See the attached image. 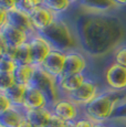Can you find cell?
Listing matches in <instances>:
<instances>
[{
  "label": "cell",
  "mask_w": 126,
  "mask_h": 127,
  "mask_svg": "<svg viewBox=\"0 0 126 127\" xmlns=\"http://www.w3.org/2000/svg\"><path fill=\"white\" fill-rule=\"evenodd\" d=\"M67 21L75 33L79 48L85 55L102 58L123 44L126 27L113 12H94L74 9Z\"/></svg>",
  "instance_id": "1"
},
{
  "label": "cell",
  "mask_w": 126,
  "mask_h": 127,
  "mask_svg": "<svg viewBox=\"0 0 126 127\" xmlns=\"http://www.w3.org/2000/svg\"><path fill=\"white\" fill-rule=\"evenodd\" d=\"M126 101V91L117 92L104 89L88 105L82 107L83 115L94 123L111 122L117 107Z\"/></svg>",
  "instance_id": "2"
},
{
  "label": "cell",
  "mask_w": 126,
  "mask_h": 127,
  "mask_svg": "<svg viewBox=\"0 0 126 127\" xmlns=\"http://www.w3.org/2000/svg\"><path fill=\"white\" fill-rule=\"evenodd\" d=\"M39 34L45 39L53 50L67 53L70 51L80 50L75 33L66 18L58 16L52 23Z\"/></svg>",
  "instance_id": "3"
},
{
  "label": "cell",
  "mask_w": 126,
  "mask_h": 127,
  "mask_svg": "<svg viewBox=\"0 0 126 127\" xmlns=\"http://www.w3.org/2000/svg\"><path fill=\"white\" fill-rule=\"evenodd\" d=\"M30 85H33L40 90L47 96L50 105L58 101L60 97H62L59 90L58 79L47 73L41 66H35L34 74H33Z\"/></svg>",
  "instance_id": "4"
},
{
  "label": "cell",
  "mask_w": 126,
  "mask_h": 127,
  "mask_svg": "<svg viewBox=\"0 0 126 127\" xmlns=\"http://www.w3.org/2000/svg\"><path fill=\"white\" fill-rule=\"evenodd\" d=\"M53 115L61 118L67 124H73L77 118L83 116V109L67 97H60L58 101L50 105Z\"/></svg>",
  "instance_id": "5"
},
{
  "label": "cell",
  "mask_w": 126,
  "mask_h": 127,
  "mask_svg": "<svg viewBox=\"0 0 126 127\" xmlns=\"http://www.w3.org/2000/svg\"><path fill=\"white\" fill-rule=\"evenodd\" d=\"M102 91L100 84L96 81H94L93 79H88L84 81V83L79 87L77 90H75L74 92H72L71 94H69L67 98H70L71 101H73L75 104H77L79 106L84 107L85 105H88L90 102H92L94 98L96 97V95Z\"/></svg>",
  "instance_id": "6"
},
{
  "label": "cell",
  "mask_w": 126,
  "mask_h": 127,
  "mask_svg": "<svg viewBox=\"0 0 126 127\" xmlns=\"http://www.w3.org/2000/svg\"><path fill=\"white\" fill-rule=\"evenodd\" d=\"M104 81L107 89L113 91H126V67L112 63L104 71Z\"/></svg>",
  "instance_id": "7"
},
{
  "label": "cell",
  "mask_w": 126,
  "mask_h": 127,
  "mask_svg": "<svg viewBox=\"0 0 126 127\" xmlns=\"http://www.w3.org/2000/svg\"><path fill=\"white\" fill-rule=\"evenodd\" d=\"M28 43L31 50V57H32V64L34 66H40L43 61L52 51V48L47 40L39 33L31 34L28 39Z\"/></svg>",
  "instance_id": "8"
},
{
  "label": "cell",
  "mask_w": 126,
  "mask_h": 127,
  "mask_svg": "<svg viewBox=\"0 0 126 127\" xmlns=\"http://www.w3.org/2000/svg\"><path fill=\"white\" fill-rule=\"evenodd\" d=\"M86 69H88L86 55L81 50H74L65 53V64L62 76L85 73Z\"/></svg>",
  "instance_id": "9"
},
{
  "label": "cell",
  "mask_w": 126,
  "mask_h": 127,
  "mask_svg": "<svg viewBox=\"0 0 126 127\" xmlns=\"http://www.w3.org/2000/svg\"><path fill=\"white\" fill-rule=\"evenodd\" d=\"M22 107L26 111H37V109L50 107V103L47 96L40 90L33 85H28L26 90L25 98H23Z\"/></svg>",
  "instance_id": "10"
},
{
  "label": "cell",
  "mask_w": 126,
  "mask_h": 127,
  "mask_svg": "<svg viewBox=\"0 0 126 127\" xmlns=\"http://www.w3.org/2000/svg\"><path fill=\"white\" fill-rule=\"evenodd\" d=\"M65 64V53L58 50H53L40 65L43 70L53 77L59 80L62 76Z\"/></svg>",
  "instance_id": "11"
},
{
  "label": "cell",
  "mask_w": 126,
  "mask_h": 127,
  "mask_svg": "<svg viewBox=\"0 0 126 127\" xmlns=\"http://www.w3.org/2000/svg\"><path fill=\"white\" fill-rule=\"evenodd\" d=\"M0 34H1L2 40L7 46V50H16L17 48L22 45L23 43L28 42V39L30 36L26 32L18 30L17 28H14L9 23H7L0 30Z\"/></svg>",
  "instance_id": "12"
},
{
  "label": "cell",
  "mask_w": 126,
  "mask_h": 127,
  "mask_svg": "<svg viewBox=\"0 0 126 127\" xmlns=\"http://www.w3.org/2000/svg\"><path fill=\"white\" fill-rule=\"evenodd\" d=\"M7 23L11 24L18 30L23 31L29 35L37 33V31L33 28L30 14L23 10H20V9L14 8L12 10L8 11V22Z\"/></svg>",
  "instance_id": "13"
},
{
  "label": "cell",
  "mask_w": 126,
  "mask_h": 127,
  "mask_svg": "<svg viewBox=\"0 0 126 127\" xmlns=\"http://www.w3.org/2000/svg\"><path fill=\"white\" fill-rule=\"evenodd\" d=\"M29 14H30L33 28L37 32L48 28L58 17L57 14H54L52 11H50L49 9H47L43 6H39L37 8H34Z\"/></svg>",
  "instance_id": "14"
},
{
  "label": "cell",
  "mask_w": 126,
  "mask_h": 127,
  "mask_svg": "<svg viewBox=\"0 0 126 127\" xmlns=\"http://www.w3.org/2000/svg\"><path fill=\"white\" fill-rule=\"evenodd\" d=\"M26 119V109L23 107L12 106L0 114V127H21Z\"/></svg>",
  "instance_id": "15"
},
{
  "label": "cell",
  "mask_w": 126,
  "mask_h": 127,
  "mask_svg": "<svg viewBox=\"0 0 126 127\" xmlns=\"http://www.w3.org/2000/svg\"><path fill=\"white\" fill-rule=\"evenodd\" d=\"M86 79H88L86 73H79V74H72L60 77L58 80V84H59L61 96L65 97L69 94H71L72 92H74L75 90H77Z\"/></svg>",
  "instance_id": "16"
},
{
  "label": "cell",
  "mask_w": 126,
  "mask_h": 127,
  "mask_svg": "<svg viewBox=\"0 0 126 127\" xmlns=\"http://www.w3.org/2000/svg\"><path fill=\"white\" fill-rule=\"evenodd\" d=\"M76 8L94 12H113L116 9L112 0H79Z\"/></svg>",
  "instance_id": "17"
},
{
  "label": "cell",
  "mask_w": 126,
  "mask_h": 127,
  "mask_svg": "<svg viewBox=\"0 0 126 127\" xmlns=\"http://www.w3.org/2000/svg\"><path fill=\"white\" fill-rule=\"evenodd\" d=\"M27 112V119L35 127H47L52 116L50 107L37 111H26Z\"/></svg>",
  "instance_id": "18"
},
{
  "label": "cell",
  "mask_w": 126,
  "mask_h": 127,
  "mask_svg": "<svg viewBox=\"0 0 126 127\" xmlns=\"http://www.w3.org/2000/svg\"><path fill=\"white\" fill-rule=\"evenodd\" d=\"M35 66L32 64H27V65H17L16 70L13 71V77L16 84H21L28 86L30 85L31 80L34 74Z\"/></svg>",
  "instance_id": "19"
},
{
  "label": "cell",
  "mask_w": 126,
  "mask_h": 127,
  "mask_svg": "<svg viewBox=\"0 0 126 127\" xmlns=\"http://www.w3.org/2000/svg\"><path fill=\"white\" fill-rule=\"evenodd\" d=\"M42 6L57 16H61L71 10L73 4L70 0H43Z\"/></svg>",
  "instance_id": "20"
},
{
  "label": "cell",
  "mask_w": 126,
  "mask_h": 127,
  "mask_svg": "<svg viewBox=\"0 0 126 127\" xmlns=\"http://www.w3.org/2000/svg\"><path fill=\"white\" fill-rule=\"evenodd\" d=\"M26 90H27V86H25V85L14 84L12 87H10V89L7 90V91L3 93L7 95V97H8L9 101L11 102L12 106L22 107Z\"/></svg>",
  "instance_id": "21"
},
{
  "label": "cell",
  "mask_w": 126,
  "mask_h": 127,
  "mask_svg": "<svg viewBox=\"0 0 126 127\" xmlns=\"http://www.w3.org/2000/svg\"><path fill=\"white\" fill-rule=\"evenodd\" d=\"M12 58L16 61L17 65L32 64V57H31V50L30 46H29V43L26 42L19 48H17L12 54Z\"/></svg>",
  "instance_id": "22"
},
{
  "label": "cell",
  "mask_w": 126,
  "mask_h": 127,
  "mask_svg": "<svg viewBox=\"0 0 126 127\" xmlns=\"http://www.w3.org/2000/svg\"><path fill=\"white\" fill-rule=\"evenodd\" d=\"M17 67V63L12 57L4 53L0 57V73H13Z\"/></svg>",
  "instance_id": "23"
},
{
  "label": "cell",
  "mask_w": 126,
  "mask_h": 127,
  "mask_svg": "<svg viewBox=\"0 0 126 127\" xmlns=\"http://www.w3.org/2000/svg\"><path fill=\"white\" fill-rule=\"evenodd\" d=\"M43 0H16V8L30 13L34 8L42 6Z\"/></svg>",
  "instance_id": "24"
},
{
  "label": "cell",
  "mask_w": 126,
  "mask_h": 127,
  "mask_svg": "<svg viewBox=\"0 0 126 127\" xmlns=\"http://www.w3.org/2000/svg\"><path fill=\"white\" fill-rule=\"evenodd\" d=\"M114 63L126 67V44H121L113 51Z\"/></svg>",
  "instance_id": "25"
},
{
  "label": "cell",
  "mask_w": 126,
  "mask_h": 127,
  "mask_svg": "<svg viewBox=\"0 0 126 127\" xmlns=\"http://www.w3.org/2000/svg\"><path fill=\"white\" fill-rule=\"evenodd\" d=\"M16 84L12 73H0V92H6Z\"/></svg>",
  "instance_id": "26"
},
{
  "label": "cell",
  "mask_w": 126,
  "mask_h": 127,
  "mask_svg": "<svg viewBox=\"0 0 126 127\" xmlns=\"http://www.w3.org/2000/svg\"><path fill=\"white\" fill-rule=\"evenodd\" d=\"M72 127H94V122L83 115L72 124Z\"/></svg>",
  "instance_id": "27"
},
{
  "label": "cell",
  "mask_w": 126,
  "mask_h": 127,
  "mask_svg": "<svg viewBox=\"0 0 126 127\" xmlns=\"http://www.w3.org/2000/svg\"><path fill=\"white\" fill-rule=\"evenodd\" d=\"M12 107V104L3 92H0V114Z\"/></svg>",
  "instance_id": "28"
},
{
  "label": "cell",
  "mask_w": 126,
  "mask_h": 127,
  "mask_svg": "<svg viewBox=\"0 0 126 127\" xmlns=\"http://www.w3.org/2000/svg\"><path fill=\"white\" fill-rule=\"evenodd\" d=\"M70 124L65 123L61 118H59V117H57L55 115L52 114V116H51V118H50V122L47 127H67Z\"/></svg>",
  "instance_id": "29"
},
{
  "label": "cell",
  "mask_w": 126,
  "mask_h": 127,
  "mask_svg": "<svg viewBox=\"0 0 126 127\" xmlns=\"http://www.w3.org/2000/svg\"><path fill=\"white\" fill-rule=\"evenodd\" d=\"M0 8L7 12L16 8V0H0Z\"/></svg>",
  "instance_id": "30"
},
{
  "label": "cell",
  "mask_w": 126,
  "mask_h": 127,
  "mask_svg": "<svg viewBox=\"0 0 126 127\" xmlns=\"http://www.w3.org/2000/svg\"><path fill=\"white\" fill-rule=\"evenodd\" d=\"M8 22V12L0 8V30L3 28Z\"/></svg>",
  "instance_id": "31"
},
{
  "label": "cell",
  "mask_w": 126,
  "mask_h": 127,
  "mask_svg": "<svg viewBox=\"0 0 126 127\" xmlns=\"http://www.w3.org/2000/svg\"><path fill=\"white\" fill-rule=\"evenodd\" d=\"M112 2L116 7V9L126 8V0H112Z\"/></svg>",
  "instance_id": "32"
},
{
  "label": "cell",
  "mask_w": 126,
  "mask_h": 127,
  "mask_svg": "<svg viewBox=\"0 0 126 127\" xmlns=\"http://www.w3.org/2000/svg\"><path fill=\"white\" fill-rule=\"evenodd\" d=\"M6 50H7V46H6V44H4L3 40H2L1 34H0V57H2V55L4 54Z\"/></svg>",
  "instance_id": "33"
},
{
  "label": "cell",
  "mask_w": 126,
  "mask_h": 127,
  "mask_svg": "<svg viewBox=\"0 0 126 127\" xmlns=\"http://www.w3.org/2000/svg\"><path fill=\"white\" fill-rule=\"evenodd\" d=\"M112 122H105V123H94V127H112Z\"/></svg>",
  "instance_id": "34"
},
{
  "label": "cell",
  "mask_w": 126,
  "mask_h": 127,
  "mask_svg": "<svg viewBox=\"0 0 126 127\" xmlns=\"http://www.w3.org/2000/svg\"><path fill=\"white\" fill-rule=\"evenodd\" d=\"M21 127H35V126H34V125H32V124H31L30 122L28 121V119H26L25 123L22 124V126H21Z\"/></svg>",
  "instance_id": "35"
},
{
  "label": "cell",
  "mask_w": 126,
  "mask_h": 127,
  "mask_svg": "<svg viewBox=\"0 0 126 127\" xmlns=\"http://www.w3.org/2000/svg\"><path fill=\"white\" fill-rule=\"evenodd\" d=\"M70 1L72 2V4H73V6H75V4L77 3V1H79V0H70Z\"/></svg>",
  "instance_id": "36"
},
{
  "label": "cell",
  "mask_w": 126,
  "mask_h": 127,
  "mask_svg": "<svg viewBox=\"0 0 126 127\" xmlns=\"http://www.w3.org/2000/svg\"><path fill=\"white\" fill-rule=\"evenodd\" d=\"M67 127H72V124H70V125H69V126H67Z\"/></svg>",
  "instance_id": "37"
},
{
  "label": "cell",
  "mask_w": 126,
  "mask_h": 127,
  "mask_svg": "<svg viewBox=\"0 0 126 127\" xmlns=\"http://www.w3.org/2000/svg\"><path fill=\"white\" fill-rule=\"evenodd\" d=\"M112 127H118V126H116V125H113Z\"/></svg>",
  "instance_id": "38"
}]
</instances>
